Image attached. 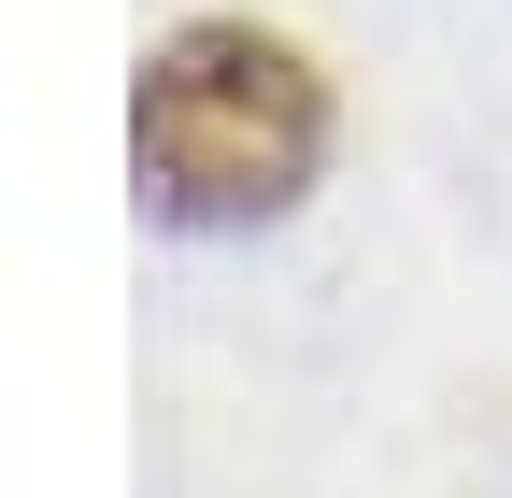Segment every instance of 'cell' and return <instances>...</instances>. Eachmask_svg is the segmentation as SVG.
Returning <instances> with one entry per match:
<instances>
[{
    "instance_id": "obj_1",
    "label": "cell",
    "mask_w": 512,
    "mask_h": 498,
    "mask_svg": "<svg viewBox=\"0 0 512 498\" xmlns=\"http://www.w3.org/2000/svg\"><path fill=\"white\" fill-rule=\"evenodd\" d=\"M143 171L171 214H271L313 171V72L256 29H185L143 72Z\"/></svg>"
}]
</instances>
